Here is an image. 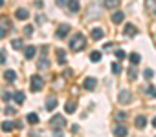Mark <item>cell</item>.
I'll use <instances>...</instances> for the list:
<instances>
[{"instance_id": "obj_20", "label": "cell", "mask_w": 156, "mask_h": 137, "mask_svg": "<svg viewBox=\"0 0 156 137\" xmlns=\"http://www.w3.org/2000/svg\"><path fill=\"white\" fill-rule=\"evenodd\" d=\"M24 99H26V95H24L22 92H15V93H13V101H15V102L22 104V102H24Z\"/></svg>"}, {"instance_id": "obj_31", "label": "cell", "mask_w": 156, "mask_h": 137, "mask_svg": "<svg viewBox=\"0 0 156 137\" xmlns=\"http://www.w3.org/2000/svg\"><path fill=\"white\" fill-rule=\"evenodd\" d=\"M127 117H129V115H127V113H125V112H118V113H116V119H118V121H119V122H123V121H125V119H127Z\"/></svg>"}, {"instance_id": "obj_40", "label": "cell", "mask_w": 156, "mask_h": 137, "mask_svg": "<svg viewBox=\"0 0 156 137\" xmlns=\"http://www.w3.org/2000/svg\"><path fill=\"white\" fill-rule=\"evenodd\" d=\"M2 97H4V101H9V99H11V95H9V93H8V92H6V93H4V95H2Z\"/></svg>"}, {"instance_id": "obj_30", "label": "cell", "mask_w": 156, "mask_h": 137, "mask_svg": "<svg viewBox=\"0 0 156 137\" xmlns=\"http://www.w3.org/2000/svg\"><path fill=\"white\" fill-rule=\"evenodd\" d=\"M11 48H13V49H20V48H22V40H19V38H15V40L11 42Z\"/></svg>"}, {"instance_id": "obj_39", "label": "cell", "mask_w": 156, "mask_h": 137, "mask_svg": "<svg viewBox=\"0 0 156 137\" xmlns=\"http://www.w3.org/2000/svg\"><path fill=\"white\" fill-rule=\"evenodd\" d=\"M55 4H57V6H64V4H66V0H55Z\"/></svg>"}, {"instance_id": "obj_17", "label": "cell", "mask_w": 156, "mask_h": 137, "mask_svg": "<svg viewBox=\"0 0 156 137\" xmlns=\"http://www.w3.org/2000/svg\"><path fill=\"white\" fill-rule=\"evenodd\" d=\"M55 106H57V99L55 97H48V101H46V110H55Z\"/></svg>"}, {"instance_id": "obj_18", "label": "cell", "mask_w": 156, "mask_h": 137, "mask_svg": "<svg viewBox=\"0 0 156 137\" xmlns=\"http://www.w3.org/2000/svg\"><path fill=\"white\" fill-rule=\"evenodd\" d=\"M75 110H77V104H75L73 101H70V102L64 104V112H66V113H73Z\"/></svg>"}, {"instance_id": "obj_3", "label": "cell", "mask_w": 156, "mask_h": 137, "mask_svg": "<svg viewBox=\"0 0 156 137\" xmlns=\"http://www.w3.org/2000/svg\"><path fill=\"white\" fill-rule=\"evenodd\" d=\"M50 126H51V128L61 130V128H64V126H66V119H64L62 115H59V113H57V115H53V117L50 119Z\"/></svg>"}, {"instance_id": "obj_28", "label": "cell", "mask_w": 156, "mask_h": 137, "mask_svg": "<svg viewBox=\"0 0 156 137\" xmlns=\"http://www.w3.org/2000/svg\"><path fill=\"white\" fill-rule=\"evenodd\" d=\"M110 68H112V72H114L116 75H118V73H121V64H118V62H112V66H110Z\"/></svg>"}, {"instance_id": "obj_38", "label": "cell", "mask_w": 156, "mask_h": 137, "mask_svg": "<svg viewBox=\"0 0 156 137\" xmlns=\"http://www.w3.org/2000/svg\"><path fill=\"white\" fill-rule=\"evenodd\" d=\"M53 137H64V135H62L61 130H55V132H53Z\"/></svg>"}, {"instance_id": "obj_27", "label": "cell", "mask_w": 156, "mask_h": 137, "mask_svg": "<svg viewBox=\"0 0 156 137\" xmlns=\"http://www.w3.org/2000/svg\"><path fill=\"white\" fill-rule=\"evenodd\" d=\"M22 29H24V35H26V37H31V35H33V26L28 24V26H24Z\"/></svg>"}, {"instance_id": "obj_10", "label": "cell", "mask_w": 156, "mask_h": 137, "mask_svg": "<svg viewBox=\"0 0 156 137\" xmlns=\"http://www.w3.org/2000/svg\"><path fill=\"white\" fill-rule=\"evenodd\" d=\"M123 33H125V37H136L138 29H136L132 24H127V26H125V29H123Z\"/></svg>"}, {"instance_id": "obj_12", "label": "cell", "mask_w": 156, "mask_h": 137, "mask_svg": "<svg viewBox=\"0 0 156 137\" xmlns=\"http://www.w3.org/2000/svg\"><path fill=\"white\" fill-rule=\"evenodd\" d=\"M4 79H6L8 82H15V81H17V73H15L13 70H6V72H4Z\"/></svg>"}, {"instance_id": "obj_7", "label": "cell", "mask_w": 156, "mask_h": 137, "mask_svg": "<svg viewBox=\"0 0 156 137\" xmlns=\"http://www.w3.org/2000/svg\"><path fill=\"white\" fill-rule=\"evenodd\" d=\"M68 31H70V26H68V24H61V26L57 28L55 37H57V38H64V37L68 35Z\"/></svg>"}, {"instance_id": "obj_4", "label": "cell", "mask_w": 156, "mask_h": 137, "mask_svg": "<svg viewBox=\"0 0 156 137\" xmlns=\"http://www.w3.org/2000/svg\"><path fill=\"white\" fill-rule=\"evenodd\" d=\"M130 101H132V93L129 90H121L118 95V102L119 104H130Z\"/></svg>"}, {"instance_id": "obj_36", "label": "cell", "mask_w": 156, "mask_h": 137, "mask_svg": "<svg viewBox=\"0 0 156 137\" xmlns=\"http://www.w3.org/2000/svg\"><path fill=\"white\" fill-rule=\"evenodd\" d=\"M6 33H8V31H6V28L0 26V38H4V37H6Z\"/></svg>"}, {"instance_id": "obj_15", "label": "cell", "mask_w": 156, "mask_h": 137, "mask_svg": "<svg viewBox=\"0 0 156 137\" xmlns=\"http://www.w3.org/2000/svg\"><path fill=\"white\" fill-rule=\"evenodd\" d=\"M103 4L107 9H116L119 6V0H103Z\"/></svg>"}, {"instance_id": "obj_26", "label": "cell", "mask_w": 156, "mask_h": 137, "mask_svg": "<svg viewBox=\"0 0 156 137\" xmlns=\"http://www.w3.org/2000/svg\"><path fill=\"white\" fill-rule=\"evenodd\" d=\"M129 60H130L132 64H138V62L141 60V57H140L138 53H130V55H129Z\"/></svg>"}, {"instance_id": "obj_41", "label": "cell", "mask_w": 156, "mask_h": 137, "mask_svg": "<svg viewBox=\"0 0 156 137\" xmlns=\"http://www.w3.org/2000/svg\"><path fill=\"white\" fill-rule=\"evenodd\" d=\"M44 20H46V18H44V17H37V22H39V24H42V22H44Z\"/></svg>"}, {"instance_id": "obj_19", "label": "cell", "mask_w": 156, "mask_h": 137, "mask_svg": "<svg viewBox=\"0 0 156 137\" xmlns=\"http://www.w3.org/2000/svg\"><path fill=\"white\" fill-rule=\"evenodd\" d=\"M68 9L72 13H77V11H79V2H77V0H70V2H68Z\"/></svg>"}, {"instance_id": "obj_23", "label": "cell", "mask_w": 156, "mask_h": 137, "mask_svg": "<svg viewBox=\"0 0 156 137\" xmlns=\"http://www.w3.org/2000/svg\"><path fill=\"white\" fill-rule=\"evenodd\" d=\"M24 55H26V58H33V57H35V48H33V46H28V48L24 49Z\"/></svg>"}, {"instance_id": "obj_24", "label": "cell", "mask_w": 156, "mask_h": 137, "mask_svg": "<svg viewBox=\"0 0 156 137\" xmlns=\"http://www.w3.org/2000/svg\"><path fill=\"white\" fill-rule=\"evenodd\" d=\"M145 92H147V95H149V97H152V99H156V88H154L152 84H149V86L145 88Z\"/></svg>"}, {"instance_id": "obj_5", "label": "cell", "mask_w": 156, "mask_h": 137, "mask_svg": "<svg viewBox=\"0 0 156 137\" xmlns=\"http://www.w3.org/2000/svg\"><path fill=\"white\" fill-rule=\"evenodd\" d=\"M83 86H85V90L92 92V90H96V86H98V81H96L94 77H87V79L83 81Z\"/></svg>"}, {"instance_id": "obj_9", "label": "cell", "mask_w": 156, "mask_h": 137, "mask_svg": "<svg viewBox=\"0 0 156 137\" xmlns=\"http://www.w3.org/2000/svg\"><path fill=\"white\" fill-rule=\"evenodd\" d=\"M15 17H17L19 20H26V18L30 17V13H28V9H24V8H19V9L15 11Z\"/></svg>"}, {"instance_id": "obj_22", "label": "cell", "mask_w": 156, "mask_h": 137, "mask_svg": "<svg viewBox=\"0 0 156 137\" xmlns=\"http://www.w3.org/2000/svg\"><path fill=\"white\" fill-rule=\"evenodd\" d=\"M15 126H17V124L11 122V121H4V122H2V130H4V132H11Z\"/></svg>"}, {"instance_id": "obj_29", "label": "cell", "mask_w": 156, "mask_h": 137, "mask_svg": "<svg viewBox=\"0 0 156 137\" xmlns=\"http://www.w3.org/2000/svg\"><path fill=\"white\" fill-rule=\"evenodd\" d=\"M143 77H145V79H149V81H151V79H152V77H154V72H152V70H151V68H147V70H145V72H143Z\"/></svg>"}, {"instance_id": "obj_34", "label": "cell", "mask_w": 156, "mask_h": 137, "mask_svg": "<svg viewBox=\"0 0 156 137\" xmlns=\"http://www.w3.org/2000/svg\"><path fill=\"white\" fill-rule=\"evenodd\" d=\"M116 57L118 58H125V51L123 49H116Z\"/></svg>"}, {"instance_id": "obj_21", "label": "cell", "mask_w": 156, "mask_h": 137, "mask_svg": "<svg viewBox=\"0 0 156 137\" xmlns=\"http://www.w3.org/2000/svg\"><path fill=\"white\" fill-rule=\"evenodd\" d=\"M26 121H28L30 124H37V122H39V115H37V113H28V115H26Z\"/></svg>"}, {"instance_id": "obj_37", "label": "cell", "mask_w": 156, "mask_h": 137, "mask_svg": "<svg viewBox=\"0 0 156 137\" xmlns=\"http://www.w3.org/2000/svg\"><path fill=\"white\" fill-rule=\"evenodd\" d=\"M0 64H6V55L0 51Z\"/></svg>"}, {"instance_id": "obj_43", "label": "cell", "mask_w": 156, "mask_h": 137, "mask_svg": "<svg viewBox=\"0 0 156 137\" xmlns=\"http://www.w3.org/2000/svg\"><path fill=\"white\" fill-rule=\"evenodd\" d=\"M4 6V0H0V8H2Z\"/></svg>"}, {"instance_id": "obj_16", "label": "cell", "mask_w": 156, "mask_h": 137, "mask_svg": "<svg viewBox=\"0 0 156 137\" xmlns=\"http://www.w3.org/2000/svg\"><path fill=\"white\" fill-rule=\"evenodd\" d=\"M55 55H57L59 64H62V66H64V64H66V53H64L62 49H57V51H55Z\"/></svg>"}, {"instance_id": "obj_14", "label": "cell", "mask_w": 156, "mask_h": 137, "mask_svg": "<svg viewBox=\"0 0 156 137\" xmlns=\"http://www.w3.org/2000/svg\"><path fill=\"white\" fill-rule=\"evenodd\" d=\"M134 124H136V128H145V126H147V119H145L143 115H138V117L134 119Z\"/></svg>"}, {"instance_id": "obj_1", "label": "cell", "mask_w": 156, "mask_h": 137, "mask_svg": "<svg viewBox=\"0 0 156 137\" xmlns=\"http://www.w3.org/2000/svg\"><path fill=\"white\" fill-rule=\"evenodd\" d=\"M87 46V38H85V35L83 33H75L73 37H72V40H70V44H68V48L73 51V53H77V51H81L83 48Z\"/></svg>"}, {"instance_id": "obj_35", "label": "cell", "mask_w": 156, "mask_h": 137, "mask_svg": "<svg viewBox=\"0 0 156 137\" xmlns=\"http://www.w3.org/2000/svg\"><path fill=\"white\" fill-rule=\"evenodd\" d=\"M13 113H15V108L8 106V108H6V115H13Z\"/></svg>"}, {"instance_id": "obj_13", "label": "cell", "mask_w": 156, "mask_h": 137, "mask_svg": "<svg viewBox=\"0 0 156 137\" xmlns=\"http://www.w3.org/2000/svg\"><path fill=\"white\" fill-rule=\"evenodd\" d=\"M123 18H125V15H123L121 11H114V13H112V22H114V24H121Z\"/></svg>"}, {"instance_id": "obj_11", "label": "cell", "mask_w": 156, "mask_h": 137, "mask_svg": "<svg viewBox=\"0 0 156 137\" xmlns=\"http://www.w3.org/2000/svg\"><path fill=\"white\" fill-rule=\"evenodd\" d=\"M90 37H92L94 40H99V38H103V37H105V31H103L101 28H94V29H92V33H90Z\"/></svg>"}, {"instance_id": "obj_33", "label": "cell", "mask_w": 156, "mask_h": 137, "mask_svg": "<svg viewBox=\"0 0 156 137\" xmlns=\"http://www.w3.org/2000/svg\"><path fill=\"white\" fill-rule=\"evenodd\" d=\"M50 66V62L46 60V58H42V60H39V68H48Z\"/></svg>"}, {"instance_id": "obj_42", "label": "cell", "mask_w": 156, "mask_h": 137, "mask_svg": "<svg viewBox=\"0 0 156 137\" xmlns=\"http://www.w3.org/2000/svg\"><path fill=\"white\" fill-rule=\"evenodd\" d=\"M152 126H154V128H156V117H154V119H152Z\"/></svg>"}, {"instance_id": "obj_8", "label": "cell", "mask_w": 156, "mask_h": 137, "mask_svg": "<svg viewBox=\"0 0 156 137\" xmlns=\"http://www.w3.org/2000/svg\"><path fill=\"white\" fill-rule=\"evenodd\" d=\"M127 133H129V130H127V126H123V124H119V126L114 128V135H116V137H127Z\"/></svg>"}, {"instance_id": "obj_25", "label": "cell", "mask_w": 156, "mask_h": 137, "mask_svg": "<svg viewBox=\"0 0 156 137\" xmlns=\"http://www.w3.org/2000/svg\"><path fill=\"white\" fill-rule=\"evenodd\" d=\"M90 60L92 62H99L101 60V51H92L90 53Z\"/></svg>"}, {"instance_id": "obj_6", "label": "cell", "mask_w": 156, "mask_h": 137, "mask_svg": "<svg viewBox=\"0 0 156 137\" xmlns=\"http://www.w3.org/2000/svg\"><path fill=\"white\" fill-rule=\"evenodd\" d=\"M145 11L152 17H156V0H145Z\"/></svg>"}, {"instance_id": "obj_32", "label": "cell", "mask_w": 156, "mask_h": 137, "mask_svg": "<svg viewBox=\"0 0 156 137\" xmlns=\"http://www.w3.org/2000/svg\"><path fill=\"white\" fill-rule=\"evenodd\" d=\"M129 79H130V81H136V79H138V73H136L134 70H130V68H129Z\"/></svg>"}, {"instance_id": "obj_2", "label": "cell", "mask_w": 156, "mask_h": 137, "mask_svg": "<svg viewBox=\"0 0 156 137\" xmlns=\"http://www.w3.org/2000/svg\"><path fill=\"white\" fill-rule=\"evenodd\" d=\"M30 86H31V92H41L42 86H44V81L41 75H31L30 79Z\"/></svg>"}]
</instances>
